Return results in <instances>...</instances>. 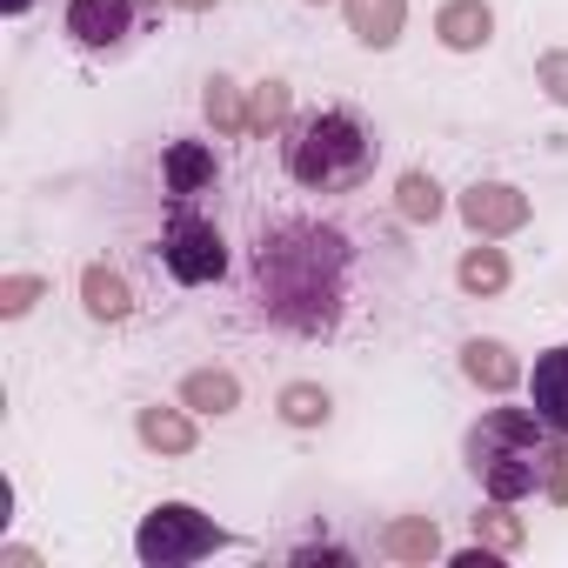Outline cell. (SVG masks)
<instances>
[{"label":"cell","mask_w":568,"mask_h":568,"mask_svg":"<svg viewBox=\"0 0 568 568\" xmlns=\"http://www.w3.org/2000/svg\"><path fill=\"white\" fill-rule=\"evenodd\" d=\"M355 281V241L328 221H274L254 241V308L302 342L342 328Z\"/></svg>","instance_id":"6da1fadb"},{"label":"cell","mask_w":568,"mask_h":568,"mask_svg":"<svg viewBox=\"0 0 568 568\" xmlns=\"http://www.w3.org/2000/svg\"><path fill=\"white\" fill-rule=\"evenodd\" d=\"M382 161L375 128L355 108H315L281 128V168L308 194H355Z\"/></svg>","instance_id":"7a4b0ae2"},{"label":"cell","mask_w":568,"mask_h":568,"mask_svg":"<svg viewBox=\"0 0 568 568\" xmlns=\"http://www.w3.org/2000/svg\"><path fill=\"white\" fill-rule=\"evenodd\" d=\"M541 442L548 422L535 408H481V422L462 435V462L495 501H528L541 495Z\"/></svg>","instance_id":"3957f363"},{"label":"cell","mask_w":568,"mask_h":568,"mask_svg":"<svg viewBox=\"0 0 568 568\" xmlns=\"http://www.w3.org/2000/svg\"><path fill=\"white\" fill-rule=\"evenodd\" d=\"M227 541H234V535H227L214 515H201L194 501H154V508L141 515V528H134L141 568H187V561L221 555Z\"/></svg>","instance_id":"277c9868"},{"label":"cell","mask_w":568,"mask_h":568,"mask_svg":"<svg viewBox=\"0 0 568 568\" xmlns=\"http://www.w3.org/2000/svg\"><path fill=\"white\" fill-rule=\"evenodd\" d=\"M161 267L181 281V288H214L227 274V234L214 214H201L194 201H168L161 221Z\"/></svg>","instance_id":"5b68a950"},{"label":"cell","mask_w":568,"mask_h":568,"mask_svg":"<svg viewBox=\"0 0 568 568\" xmlns=\"http://www.w3.org/2000/svg\"><path fill=\"white\" fill-rule=\"evenodd\" d=\"M61 28H68V41H74L81 54H101V61H114V54H128V48L141 41V28H148V8H141V0H68Z\"/></svg>","instance_id":"8992f818"},{"label":"cell","mask_w":568,"mask_h":568,"mask_svg":"<svg viewBox=\"0 0 568 568\" xmlns=\"http://www.w3.org/2000/svg\"><path fill=\"white\" fill-rule=\"evenodd\" d=\"M455 214L481 241H508V234H521L535 221V207H528V194L515 181H475V187H462L455 194Z\"/></svg>","instance_id":"52a82bcc"},{"label":"cell","mask_w":568,"mask_h":568,"mask_svg":"<svg viewBox=\"0 0 568 568\" xmlns=\"http://www.w3.org/2000/svg\"><path fill=\"white\" fill-rule=\"evenodd\" d=\"M134 435H141V448L148 455H168V462H181V455H194L201 448V422H194V408L187 402H148V408H134Z\"/></svg>","instance_id":"ba28073f"},{"label":"cell","mask_w":568,"mask_h":568,"mask_svg":"<svg viewBox=\"0 0 568 568\" xmlns=\"http://www.w3.org/2000/svg\"><path fill=\"white\" fill-rule=\"evenodd\" d=\"M462 382L481 388V395H508V388L528 382V368H521V355H515L508 342H495V335H468V342H462Z\"/></svg>","instance_id":"9c48e42d"},{"label":"cell","mask_w":568,"mask_h":568,"mask_svg":"<svg viewBox=\"0 0 568 568\" xmlns=\"http://www.w3.org/2000/svg\"><path fill=\"white\" fill-rule=\"evenodd\" d=\"M214 181H221V161H214L207 141H168V148H161V194H168V201H194V194H207Z\"/></svg>","instance_id":"30bf717a"},{"label":"cell","mask_w":568,"mask_h":568,"mask_svg":"<svg viewBox=\"0 0 568 568\" xmlns=\"http://www.w3.org/2000/svg\"><path fill=\"white\" fill-rule=\"evenodd\" d=\"M528 408L548 422V435H568V342L541 348L528 368Z\"/></svg>","instance_id":"8fae6325"},{"label":"cell","mask_w":568,"mask_h":568,"mask_svg":"<svg viewBox=\"0 0 568 568\" xmlns=\"http://www.w3.org/2000/svg\"><path fill=\"white\" fill-rule=\"evenodd\" d=\"M508 281H515V261H508V247L475 234V247H462V261H455V288H462L468 302H495V295L508 288Z\"/></svg>","instance_id":"7c38bea8"},{"label":"cell","mask_w":568,"mask_h":568,"mask_svg":"<svg viewBox=\"0 0 568 568\" xmlns=\"http://www.w3.org/2000/svg\"><path fill=\"white\" fill-rule=\"evenodd\" d=\"M435 41L448 54H481L495 41V8L488 0H442L435 8Z\"/></svg>","instance_id":"4fadbf2b"},{"label":"cell","mask_w":568,"mask_h":568,"mask_svg":"<svg viewBox=\"0 0 568 568\" xmlns=\"http://www.w3.org/2000/svg\"><path fill=\"white\" fill-rule=\"evenodd\" d=\"M342 14H348V34L368 54H388L408 28V0H342Z\"/></svg>","instance_id":"5bb4252c"},{"label":"cell","mask_w":568,"mask_h":568,"mask_svg":"<svg viewBox=\"0 0 568 568\" xmlns=\"http://www.w3.org/2000/svg\"><path fill=\"white\" fill-rule=\"evenodd\" d=\"M81 308H88L94 322L121 328V322L134 315V288H128V274H121V267H108V261H88V267H81Z\"/></svg>","instance_id":"9a60e30c"},{"label":"cell","mask_w":568,"mask_h":568,"mask_svg":"<svg viewBox=\"0 0 568 568\" xmlns=\"http://www.w3.org/2000/svg\"><path fill=\"white\" fill-rule=\"evenodd\" d=\"M375 548H382L388 561L428 568V561H442V528H435V515H395V521L375 535Z\"/></svg>","instance_id":"2e32d148"},{"label":"cell","mask_w":568,"mask_h":568,"mask_svg":"<svg viewBox=\"0 0 568 568\" xmlns=\"http://www.w3.org/2000/svg\"><path fill=\"white\" fill-rule=\"evenodd\" d=\"M181 402L194 408V415H234L241 408V375L234 368H194V375H181Z\"/></svg>","instance_id":"e0dca14e"},{"label":"cell","mask_w":568,"mask_h":568,"mask_svg":"<svg viewBox=\"0 0 568 568\" xmlns=\"http://www.w3.org/2000/svg\"><path fill=\"white\" fill-rule=\"evenodd\" d=\"M201 121L214 134H247V88L234 74H207L201 81Z\"/></svg>","instance_id":"ac0fdd59"},{"label":"cell","mask_w":568,"mask_h":568,"mask_svg":"<svg viewBox=\"0 0 568 568\" xmlns=\"http://www.w3.org/2000/svg\"><path fill=\"white\" fill-rule=\"evenodd\" d=\"M395 214H402L408 227H435V221L448 214V194H442V181H435L428 168H408V174L395 181Z\"/></svg>","instance_id":"d6986e66"},{"label":"cell","mask_w":568,"mask_h":568,"mask_svg":"<svg viewBox=\"0 0 568 568\" xmlns=\"http://www.w3.org/2000/svg\"><path fill=\"white\" fill-rule=\"evenodd\" d=\"M295 121V88L288 81H254L247 88V134H281V128H288Z\"/></svg>","instance_id":"ffe728a7"},{"label":"cell","mask_w":568,"mask_h":568,"mask_svg":"<svg viewBox=\"0 0 568 568\" xmlns=\"http://www.w3.org/2000/svg\"><path fill=\"white\" fill-rule=\"evenodd\" d=\"M274 415L288 422V428H328V415H335V395L322 388V382H288L274 395Z\"/></svg>","instance_id":"44dd1931"},{"label":"cell","mask_w":568,"mask_h":568,"mask_svg":"<svg viewBox=\"0 0 568 568\" xmlns=\"http://www.w3.org/2000/svg\"><path fill=\"white\" fill-rule=\"evenodd\" d=\"M475 541H488V548H501V555H521V541H528V528H521V515H515V501H495V495H488V508L475 515Z\"/></svg>","instance_id":"7402d4cb"},{"label":"cell","mask_w":568,"mask_h":568,"mask_svg":"<svg viewBox=\"0 0 568 568\" xmlns=\"http://www.w3.org/2000/svg\"><path fill=\"white\" fill-rule=\"evenodd\" d=\"M48 302V274H0V322H21Z\"/></svg>","instance_id":"603a6c76"},{"label":"cell","mask_w":568,"mask_h":568,"mask_svg":"<svg viewBox=\"0 0 568 568\" xmlns=\"http://www.w3.org/2000/svg\"><path fill=\"white\" fill-rule=\"evenodd\" d=\"M541 501L568 508V435H548L541 442Z\"/></svg>","instance_id":"cb8c5ba5"},{"label":"cell","mask_w":568,"mask_h":568,"mask_svg":"<svg viewBox=\"0 0 568 568\" xmlns=\"http://www.w3.org/2000/svg\"><path fill=\"white\" fill-rule=\"evenodd\" d=\"M535 88H541L555 108H568V48H541V54H535Z\"/></svg>","instance_id":"d4e9b609"},{"label":"cell","mask_w":568,"mask_h":568,"mask_svg":"<svg viewBox=\"0 0 568 568\" xmlns=\"http://www.w3.org/2000/svg\"><path fill=\"white\" fill-rule=\"evenodd\" d=\"M295 561H355V555L335 548V541H308V548H295Z\"/></svg>","instance_id":"484cf974"},{"label":"cell","mask_w":568,"mask_h":568,"mask_svg":"<svg viewBox=\"0 0 568 568\" xmlns=\"http://www.w3.org/2000/svg\"><path fill=\"white\" fill-rule=\"evenodd\" d=\"M0 568H41V555L21 548V541H8V548H0Z\"/></svg>","instance_id":"4316f807"},{"label":"cell","mask_w":568,"mask_h":568,"mask_svg":"<svg viewBox=\"0 0 568 568\" xmlns=\"http://www.w3.org/2000/svg\"><path fill=\"white\" fill-rule=\"evenodd\" d=\"M161 8H181V14H214L221 0H161Z\"/></svg>","instance_id":"83f0119b"},{"label":"cell","mask_w":568,"mask_h":568,"mask_svg":"<svg viewBox=\"0 0 568 568\" xmlns=\"http://www.w3.org/2000/svg\"><path fill=\"white\" fill-rule=\"evenodd\" d=\"M0 14H8V21H21V14H34V0H0Z\"/></svg>","instance_id":"f1b7e54d"},{"label":"cell","mask_w":568,"mask_h":568,"mask_svg":"<svg viewBox=\"0 0 568 568\" xmlns=\"http://www.w3.org/2000/svg\"><path fill=\"white\" fill-rule=\"evenodd\" d=\"M308 8H328V0H308Z\"/></svg>","instance_id":"f546056e"}]
</instances>
